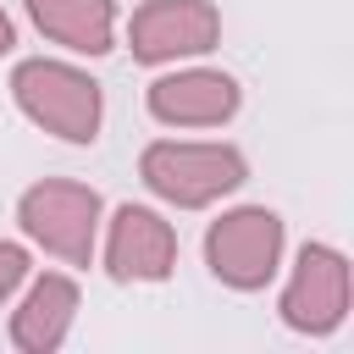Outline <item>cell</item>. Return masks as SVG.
Wrapping results in <instances>:
<instances>
[{
    "label": "cell",
    "instance_id": "6da1fadb",
    "mask_svg": "<svg viewBox=\"0 0 354 354\" xmlns=\"http://www.w3.org/2000/svg\"><path fill=\"white\" fill-rule=\"evenodd\" d=\"M11 100H17V111H22L33 127H44V133H55V138H66V144H94V138H100L105 94H100V83H94L83 66H72V61H44V55L17 61V72H11Z\"/></svg>",
    "mask_w": 354,
    "mask_h": 354
},
{
    "label": "cell",
    "instance_id": "7a4b0ae2",
    "mask_svg": "<svg viewBox=\"0 0 354 354\" xmlns=\"http://www.w3.org/2000/svg\"><path fill=\"white\" fill-rule=\"evenodd\" d=\"M138 177L155 199L177 205V210H205L216 199H227L232 188H243L249 160L232 144H194V138H155L138 155Z\"/></svg>",
    "mask_w": 354,
    "mask_h": 354
},
{
    "label": "cell",
    "instance_id": "3957f363",
    "mask_svg": "<svg viewBox=\"0 0 354 354\" xmlns=\"http://www.w3.org/2000/svg\"><path fill=\"white\" fill-rule=\"evenodd\" d=\"M100 210H105L100 194H94L88 183H66V177H44V183L22 188V199H17L22 232H28L44 254H55V260H66V266H88V260H94Z\"/></svg>",
    "mask_w": 354,
    "mask_h": 354
},
{
    "label": "cell",
    "instance_id": "277c9868",
    "mask_svg": "<svg viewBox=\"0 0 354 354\" xmlns=\"http://www.w3.org/2000/svg\"><path fill=\"white\" fill-rule=\"evenodd\" d=\"M205 266L216 282H227L238 293L266 288L282 266V216L266 205H238V210L216 216L205 232Z\"/></svg>",
    "mask_w": 354,
    "mask_h": 354
},
{
    "label": "cell",
    "instance_id": "5b68a950",
    "mask_svg": "<svg viewBox=\"0 0 354 354\" xmlns=\"http://www.w3.org/2000/svg\"><path fill=\"white\" fill-rule=\"evenodd\" d=\"M348 293H354V277H348V260L343 249L332 243H304L299 260H293V277L282 288V326L288 332H304V337H326L343 326L348 315Z\"/></svg>",
    "mask_w": 354,
    "mask_h": 354
},
{
    "label": "cell",
    "instance_id": "8992f818",
    "mask_svg": "<svg viewBox=\"0 0 354 354\" xmlns=\"http://www.w3.org/2000/svg\"><path fill=\"white\" fill-rule=\"evenodd\" d=\"M221 39V11L210 0H144L127 22V50L144 66L205 55Z\"/></svg>",
    "mask_w": 354,
    "mask_h": 354
},
{
    "label": "cell",
    "instance_id": "52a82bcc",
    "mask_svg": "<svg viewBox=\"0 0 354 354\" xmlns=\"http://www.w3.org/2000/svg\"><path fill=\"white\" fill-rule=\"evenodd\" d=\"M177 266V232L149 205H122L105 227V271L116 282H166Z\"/></svg>",
    "mask_w": 354,
    "mask_h": 354
},
{
    "label": "cell",
    "instance_id": "ba28073f",
    "mask_svg": "<svg viewBox=\"0 0 354 354\" xmlns=\"http://www.w3.org/2000/svg\"><path fill=\"white\" fill-rule=\"evenodd\" d=\"M149 116L166 122V127H221L238 116L243 94L227 72H210V66H188V72H166L149 83L144 94Z\"/></svg>",
    "mask_w": 354,
    "mask_h": 354
},
{
    "label": "cell",
    "instance_id": "9c48e42d",
    "mask_svg": "<svg viewBox=\"0 0 354 354\" xmlns=\"http://www.w3.org/2000/svg\"><path fill=\"white\" fill-rule=\"evenodd\" d=\"M72 321H77V282L61 271H44L28 288V299L11 310V343L22 354H50L66 343Z\"/></svg>",
    "mask_w": 354,
    "mask_h": 354
},
{
    "label": "cell",
    "instance_id": "30bf717a",
    "mask_svg": "<svg viewBox=\"0 0 354 354\" xmlns=\"http://www.w3.org/2000/svg\"><path fill=\"white\" fill-rule=\"evenodd\" d=\"M28 17L44 39L72 55H105L116 44V6L111 0H28Z\"/></svg>",
    "mask_w": 354,
    "mask_h": 354
},
{
    "label": "cell",
    "instance_id": "8fae6325",
    "mask_svg": "<svg viewBox=\"0 0 354 354\" xmlns=\"http://www.w3.org/2000/svg\"><path fill=\"white\" fill-rule=\"evenodd\" d=\"M22 282H28V249L11 243V238H0V304H6Z\"/></svg>",
    "mask_w": 354,
    "mask_h": 354
},
{
    "label": "cell",
    "instance_id": "7c38bea8",
    "mask_svg": "<svg viewBox=\"0 0 354 354\" xmlns=\"http://www.w3.org/2000/svg\"><path fill=\"white\" fill-rule=\"evenodd\" d=\"M17 44V28H11V17H6V6H0V55Z\"/></svg>",
    "mask_w": 354,
    "mask_h": 354
}]
</instances>
